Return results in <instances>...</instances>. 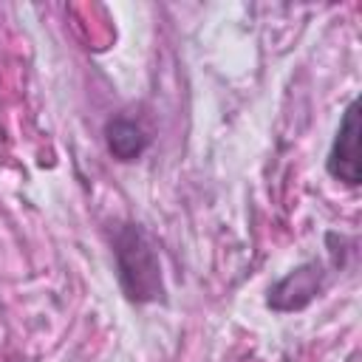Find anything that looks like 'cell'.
<instances>
[{"mask_svg": "<svg viewBox=\"0 0 362 362\" xmlns=\"http://www.w3.org/2000/svg\"><path fill=\"white\" fill-rule=\"evenodd\" d=\"M116 260L119 277L130 300H156L161 294L158 260L141 229L127 226L116 238Z\"/></svg>", "mask_w": 362, "mask_h": 362, "instance_id": "obj_1", "label": "cell"}, {"mask_svg": "<svg viewBox=\"0 0 362 362\" xmlns=\"http://www.w3.org/2000/svg\"><path fill=\"white\" fill-rule=\"evenodd\" d=\"M328 173L348 187L359 184V102H351L328 153Z\"/></svg>", "mask_w": 362, "mask_h": 362, "instance_id": "obj_2", "label": "cell"}, {"mask_svg": "<svg viewBox=\"0 0 362 362\" xmlns=\"http://www.w3.org/2000/svg\"><path fill=\"white\" fill-rule=\"evenodd\" d=\"M144 144H147V136L141 133V127H139L136 122H130V119H116V122L107 124V147H110V153H113L116 158L130 161V158L141 156Z\"/></svg>", "mask_w": 362, "mask_h": 362, "instance_id": "obj_3", "label": "cell"}, {"mask_svg": "<svg viewBox=\"0 0 362 362\" xmlns=\"http://www.w3.org/2000/svg\"><path fill=\"white\" fill-rule=\"evenodd\" d=\"M317 286H320V266L305 263V266H300L297 272H291L286 280H280L277 288H274L272 294H286V291L294 294V291H297V297H294V308H300V305H305V303L314 297Z\"/></svg>", "mask_w": 362, "mask_h": 362, "instance_id": "obj_4", "label": "cell"}]
</instances>
